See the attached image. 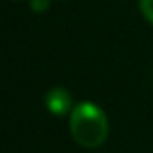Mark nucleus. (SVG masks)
Here are the masks:
<instances>
[{"mask_svg":"<svg viewBox=\"0 0 153 153\" xmlns=\"http://www.w3.org/2000/svg\"><path fill=\"white\" fill-rule=\"evenodd\" d=\"M29 6L33 12H45L49 8V0H31Z\"/></svg>","mask_w":153,"mask_h":153,"instance_id":"4","label":"nucleus"},{"mask_svg":"<svg viewBox=\"0 0 153 153\" xmlns=\"http://www.w3.org/2000/svg\"><path fill=\"white\" fill-rule=\"evenodd\" d=\"M140 10H142L143 18L153 25V0H140Z\"/></svg>","mask_w":153,"mask_h":153,"instance_id":"3","label":"nucleus"},{"mask_svg":"<svg viewBox=\"0 0 153 153\" xmlns=\"http://www.w3.org/2000/svg\"><path fill=\"white\" fill-rule=\"evenodd\" d=\"M45 105L52 114H56V116H64L68 111H74L72 108V95L66 89H62V87L51 89L45 95Z\"/></svg>","mask_w":153,"mask_h":153,"instance_id":"2","label":"nucleus"},{"mask_svg":"<svg viewBox=\"0 0 153 153\" xmlns=\"http://www.w3.org/2000/svg\"><path fill=\"white\" fill-rule=\"evenodd\" d=\"M70 132L78 146L93 149L105 143L108 136V118L99 105L83 101L70 114Z\"/></svg>","mask_w":153,"mask_h":153,"instance_id":"1","label":"nucleus"}]
</instances>
